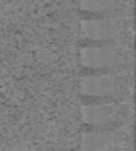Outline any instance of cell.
Returning a JSON list of instances; mask_svg holds the SVG:
<instances>
[{
  "instance_id": "cell-6",
  "label": "cell",
  "mask_w": 136,
  "mask_h": 151,
  "mask_svg": "<svg viewBox=\"0 0 136 151\" xmlns=\"http://www.w3.org/2000/svg\"><path fill=\"white\" fill-rule=\"evenodd\" d=\"M122 0H79V15L83 20L113 18Z\"/></svg>"
},
{
  "instance_id": "cell-4",
  "label": "cell",
  "mask_w": 136,
  "mask_h": 151,
  "mask_svg": "<svg viewBox=\"0 0 136 151\" xmlns=\"http://www.w3.org/2000/svg\"><path fill=\"white\" fill-rule=\"evenodd\" d=\"M125 119V109L113 102L96 106H86L84 109V124L96 132H109L122 127Z\"/></svg>"
},
{
  "instance_id": "cell-2",
  "label": "cell",
  "mask_w": 136,
  "mask_h": 151,
  "mask_svg": "<svg viewBox=\"0 0 136 151\" xmlns=\"http://www.w3.org/2000/svg\"><path fill=\"white\" fill-rule=\"evenodd\" d=\"M83 96L89 101L112 102L122 98L125 91L123 76L117 72L104 75H86L81 83Z\"/></svg>"
},
{
  "instance_id": "cell-1",
  "label": "cell",
  "mask_w": 136,
  "mask_h": 151,
  "mask_svg": "<svg viewBox=\"0 0 136 151\" xmlns=\"http://www.w3.org/2000/svg\"><path fill=\"white\" fill-rule=\"evenodd\" d=\"M79 60L83 65L84 76L113 73L123 65V55L115 46L81 47Z\"/></svg>"
},
{
  "instance_id": "cell-5",
  "label": "cell",
  "mask_w": 136,
  "mask_h": 151,
  "mask_svg": "<svg viewBox=\"0 0 136 151\" xmlns=\"http://www.w3.org/2000/svg\"><path fill=\"white\" fill-rule=\"evenodd\" d=\"M130 148L128 135L122 127L109 132H92L83 138V151H126Z\"/></svg>"
},
{
  "instance_id": "cell-3",
  "label": "cell",
  "mask_w": 136,
  "mask_h": 151,
  "mask_svg": "<svg viewBox=\"0 0 136 151\" xmlns=\"http://www.w3.org/2000/svg\"><path fill=\"white\" fill-rule=\"evenodd\" d=\"M81 47L115 46L120 33L118 18L81 20Z\"/></svg>"
}]
</instances>
